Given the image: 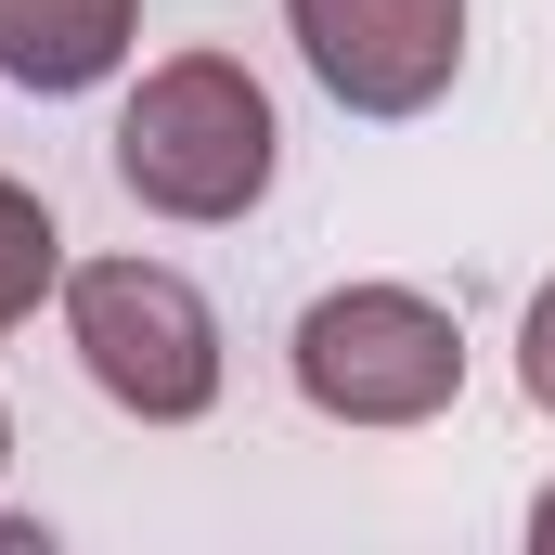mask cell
I'll list each match as a JSON object with an SVG mask.
<instances>
[{
  "label": "cell",
  "mask_w": 555,
  "mask_h": 555,
  "mask_svg": "<svg viewBox=\"0 0 555 555\" xmlns=\"http://www.w3.org/2000/svg\"><path fill=\"white\" fill-rule=\"evenodd\" d=\"M272 91L233 65V52H168L117 117V181H130L155 220H246L272 194Z\"/></svg>",
  "instance_id": "1"
},
{
  "label": "cell",
  "mask_w": 555,
  "mask_h": 555,
  "mask_svg": "<svg viewBox=\"0 0 555 555\" xmlns=\"http://www.w3.org/2000/svg\"><path fill=\"white\" fill-rule=\"evenodd\" d=\"M284 362H297V401L336 414V426H426L465 388V336L414 284H336V297H310Z\"/></svg>",
  "instance_id": "2"
},
{
  "label": "cell",
  "mask_w": 555,
  "mask_h": 555,
  "mask_svg": "<svg viewBox=\"0 0 555 555\" xmlns=\"http://www.w3.org/2000/svg\"><path fill=\"white\" fill-rule=\"evenodd\" d=\"M65 336H78L91 388L142 426H194L220 401V310L168 259H78L65 272Z\"/></svg>",
  "instance_id": "3"
},
{
  "label": "cell",
  "mask_w": 555,
  "mask_h": 555,
  "mask_svg": "<svg viewBox=\"0 0 555 555\" xmlns=\"http://www.w3.org/2000/svg\"><path fill=\"white\" fill-rule=\"evenodd\" d=\"M284 26L349 117H426L465 65V0H284Z\"/></svg>",
  "instance_id": "4"
},
{
  "label": "cell",
  "mask_w": 555,
  "mask_h": 555,
  "mask_svg": "<svg viewBox=\"0 0 555 555\" xmlns=\"http://www.w3.org/2000/svg\"><path fill=\"white\" fill-rule=\"evenodd\" d=\"M142 39L130 0H0V78H26V91H91V78H117Z\"/></svg>",
  "instance_id": "5"
},
{
  "label": "cell",
  "mask_w": 555,
  "mask_h": 555,
  "mask_svg": "<svg viewBox=\"0 0 555 555\" xmlns=\"http://www.w3.org/2000/svg\"><path fill=\"white\" fill-rule=\"evenodd\" d=\"M65 272V233H52V207L26 194V181H0V336L39 310V284Z\"/></svg>",
  "instance_id": "6"
},
{
  "label": "cell",
  "mask_w": 555,
  "mask_h": 555,
  "mask_svg": "<svg viewBox=\"0 0 555 555\" xmlns=\"http://www.w3.org/2000/svg\"><path fill=\"white\" fill-rule=\"evenodd\" d=\"M517 388H530V414H555V284L530 297V336H517Z\"/></svg>",
  "instance_id": "7"
},
{
  "label": "cell",
  "mask_w": 555,
  "mask_h": 555,
  "mask_svg": "<svg viewBox=\"0 0 555 555\" xmlns=\"http://www.w3.org/2000/svg\"><path fill=\"white\" fill-rule=\"evenodd\" d=\"M530 543H543V555H555V491H543V504H530Z\"/></svg>",
  "instance_id": "8"
},
{
  "label": "cell",
  "mask_w": 555,
  "mask_h": 555,
  "mask_svg": "<svg viewBox=\"0 0 555 555\" xmlns=\"http://www.w3.org/2000/svg\"><path fill=\"white\" fill-rule=\"evenodd\" d=\"M0 452H13V426H0Z\"/></svg>",
  "instance_id": "9"
}]
</instances>
